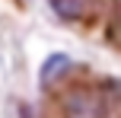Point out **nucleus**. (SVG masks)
<instances>
[{"label":"nucleus","instance_id":"obj_1","mask_svg":"<svg viewBox=\"0 0 121 118\" xmlns=\"http://www.w3.org/2000/svg\"><path fill=\"white\" fill-rule=\"evenodd\" d=\"M60 105H64L67 118H99L102 115V96L77 86V89H70V93L60 99Z\"/></svg>","mask_w":121,"mask_h":118},{"label":"nucleus","instance_id":"obj_2","mask_svg":"<svg viewBox=\"0 0 121 118\" xmlns=\"http://www.w3.org/2000/svg\"><path fill=\"white\" fill-rule=\"evenodd\" d=\"M67 70H70V57H67V54H51L48 61H45V67H42V77H38L42 89H51Z\"/></svg>","mask_w":121,"mask_h":118},{"label":"nucleus","instance_id":"obj_3","mask_svg":"<svg viewBox=\"0 0 121 118\" xmlns=\"http://www.w3.org/2000/svg\"><path fill=\"white\" fill-rule=\"evenodd\" d=\"M48 6L57 13V19H64V22L83 19V0H48Z\"/></svg>","mask_w":121,"mask_h":118},{"label":"nucleus","instance_id":"obj_4","mask_svg":"<svg viewBox=\"0 0 121 118\" xmlns=\"http://www.w3.org/2000/svg\"><path fill=\"white\" fill-rule=\"evenodd\" d=\"M102 93L112 96L115 102H121V80H115V77H112V80H105V83H102Z\"/></svg>","mask_w":121,"mask_h":118}]
</instances>
